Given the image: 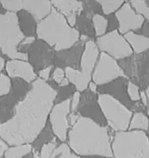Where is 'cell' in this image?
Listing matches in <instances>:
<instances>
[{
    "mask_svg": "<svg viewBox=\"0 0 149 158\" xmlns=\"http://www.w3.org/2000/svg\"><path fill=\"white\" fill-rule=\"evenodd\" d=\"M50 158H81V157L73 152L67 143H61L57 145Z\"/></svg>",
    "mask_w": 149,
    "mask_h": 158,
    "instance_id": "22",
    "label": "cell"
},
{
    "mask_svg": "<svg viewBox=\"0 0 149 158\" xmlns=\"http://www.w3.org/2000/svg\"><path fill=\"white\" fill-rule=\"evenodd\" d=\"M53 68H54V66L53 64H51V65L45 66V67L39 69V71L37 72L38 78L42 79L44 81L48 82L51 79V73H52Z\"/></svg>",
    "mask_w": 149,
    "mask_h": 158,
    "instance_id": "29",
    "label": "cell"
},
{
    "mask_svg": "<svg viewBox=\"0 0 149 158\" xmlns=\"http://www.w3.org/2000/svg\"><path fill=\"white\" fill-rule=\"evenodd\" d=\"M9 146H10V145H9L8 143L2 139V137L0 136V158L4 157L5 152L8 149Z\"/></svg>",
    "mask_w": 149,
    "mask_h": 158,
    "instance_id": "31",
    "label": "cell"
},
{
    "mask_svg": "<svg viewBox=\"0 0 149 158\" xmlns=\"http://www.w3.org/2000/svg\"><path fill=\"white\" fill-rule=\"evenodd\" d=\"M97 2L100 5L102 14L105 17V16H110L113 14H115L123 6L125 1H123V0H99Z\"/></svg>",
    "mask_w": 149,
    "mask_h": 158,
    "instance_id": "23",
    "label": "cell"
},
{
    "mask_svg": "<svg viewBox=\"0 0 149 158\" xmlns=\"http://www.w3.org/2000/svg\"><path fill=\"white\" fill-rule=\"evenodd\" d=\"M1 158H5V157H1Z\"/></svg>",
    "mask_w": 149,
    "mask_h": 158,
    "instance_id": "38",
    "label": "cell"
},
{
    "mask_svg": "<svg viewBox=\"0 0 149 158\" xmlns=\"http://www.w3.org/2000/svg\"><path fill=\"white\" fill-rule=\"evenodd\" d=\"M65 68L62 67V66H55L53 68V71L51 73V78L53 79V81L58 85L62 81L63 79L65 78Z\"/></svg>",
    "mask_w": 149,
    "mask_h": 158,
    "instance_id": "28",
    "label": "cell"
},
{
    "mask_svg": "<svg viewBox=\"0 0 149 158\" xmlns=\"http://www.w3.org/2000/svg\"><path fill=\"white\" fill-rule=\"evenodd\" d=\"M113 158H149V137L146 132H115L111 142Z\"/></svg>",
    "mask_w": 149,
    "mask_h": 158,
    "instance_id": "5",
    "label": "cell"
},
{
    "mask_svg": "<svg viewBox=\"0 0 149 158\" xmlns=\"http://www.w3.org/2000/svg\"><path fill=\"white\" fill-rule=\"evenodd\" d=\"M100 53V52L95 41L91 39L89 40L85 44L79 69H76L69 66L65 68L66 78L76 91L83 93L88 89L89 84L92 81L93 72Z\"/></svg>",
    "mask_w": 149,
    "mask_h": 158,
    "instance_id": "6",
    "label": "cell"
},
{
    "mask_svg": "<svg viewBox=\"0 0 149 158\" xmlns=\"http://www.w3.org/2000/svg\"><path fill=\"white\" fill-rule=\"evenodd\" d=\"M145 2H146V4L149 6V1H145Z\"/></svg>",
    "mask_w": 149,
    "mask_h": 158,
    "instance_id": "37",
    "label": "cell"
},
{
    "mask_svg": "<svg viewBox=\"0 0 149 158\" xmlns=\"http://www.w3.org/2000/svg\"><path fill=\"white\" fill-rule=\"evenodd\" d=\"M18 17H19L21 29L25 37H37L36 29H37V23L36 22L35 19L30 14L24 10L19 12Z\"/></svg>",
    "mask_w": 149,
    "mask_h": 158,
    "instance_id": "18",
    "label": "cell"
},
{
    "mask_svg": "<svg viewBox=\"0 0 149 158\" xmlns=\"http://www.w3.org/2000/svg\"><path fill=\"white\" fill-rule=\"evenodd\" d=\"M91 23L96 38L105 35L108 32L109 26L108 19L102 14L100 13L94 14L91 18Z\"/></svg>",
    "mask_w": 149,
    "mask_h": 158,
    "instance_id": "20",
    "label": "cell"
},
{
    "mask_svg": "<svg viewBox=\"0 0 149 158\" xmlns=\"http://www.w3.org/2000/svg\"><path fill=\"white\" fill-rule=\"evenodd\" d=\"M36 36L55 52H60L78 44L80 32L70 26L65 17L53 8L51 13L37 24Z\"/></svg>",
    "mask_w": 149,
    "mask_h": 158,
    "instance_id": "3",
    "label": "cell"
},
{
    "mask_svg": "<svg viewBox=\"0 0 149 158\" xmlns=\"http://www.w3.org/2000/svg\"><path fill=\"white\" fill-rule=\"evenodd\" d=\"M22 31L18 14L0 13V52L10 60H29L28 53L19 51V46L25 38Z\"/></svg>",
    "mask_w": 149,
    "mask_h": 158,
    "instance_id": "4",
    "label": "cell"
},
{
    "mask_svg": "<svg viewBox=\"0 0 149 158\" xmlns=\"http://www.w3.org/2000/svg\"><path fill=\"white\" fill-rule=\"evenodd\" d=\"M130 45L133 52L136 55L144 53L149 50V37L138 32L130 31L124 35Z\"/></svg>",
    "mask_w": 149,
    "mask_h": 158,
    "instance_id": "17",
    "label": "cell"
},
{
    "mask_svg": "<svg viewBox=\"0 0 149 158\" xmlns=\"http://www.w3.org/2000/svg\"><path fill=\"white\" fill-rule=\"evenodd\" d=\"M70 84L71 83H70L69 80H68V79L65 77V78L63 80H62V81L58 84V86L60 87H68Z\"/></svg>",
    "mask_w": 149,
    "mask_h": 158,
    "instance_id": "35",
    "label": "cell"
},
{
    "mask_svg": "<svg viewBox=\"0 0 149 158\" xmlns=\"http://www.w3.org/2000/svg\"><path fill=\"white\" fill-rule=\"evenodd\" d=\"M57 95L48 82L37 78L14 106L12 116L0 123V136L9 145L32 144L45 128Z\"/></svg>",
    "mask_w": 149,
    "mask_h": 158,
    "instance_id": "1",
    "label": "cell"
},
{
    "mask_svg": "<svg viewBox=\"0 0 149 158\" xmlns=\"http://www.w3.org/2000/svg\"><path fill=\"white\" fill-rule=\"evenodd\" d=\"M51 4L53 8L65 17L70 26L73 28L76 27L78 17L84 10L83 2L52 0Z\"/></svg>",
    "mask_w": 149,
    "mask_h": 158,
    "instance_id": "15",
    "label": "cell"
},
{
    "mask_svg": "<svg viewBox=\"0 0 149 158\" xmlns=\"http://www.w3.org/2000/svg\"><path fill=\"white\" fill-rule=\"evenodd\" d=\"M12 87L11 80L7 75L0 74V98L10 93Z\"/></svg>",
    "mask_w": 149,
    "mask_h": 158,
    "instance_id": "26",
    "label": "cell"
},
{
    "mask_svg": "<svg viewBox=\"0 0 149 158\" xmlns=\"http://www.w3.org/2000/svg\"><path fill=\"white\" fill-rule=\"evenodd\" d=\"M0 4L5 11L16 14L21 10L28 12L37 23L47 17L53 8L49 0H2Z\"/></svg>",
    "mask_w": 149,
    "mask_h": 158,
    "instance_id": "11",
    "label": "cell"
},
{
    "mask_svg": "<svg viewBox=\"0 0 149 158\" xmlns=\"http://www.w3.org/2000/svg\"><path fill=\"white\" fill-rule=\"evenodd\" d=\"M95 43L100 52L105 53L118 61L128 58L134 54L124 35L117 29L111 30L105 35L97 37Z\"/></svg>",
    "mask_w": 149,
    "mask_h": 158,
    "instance_id": "8",
    "label": "cell"
},
{
    "mask_svg": "<svg viewBox=\"0 0 149 158\" xmlns=\"http://www.w3.org/2000/svg\"><path fill=\"white\" fill-rule=\"evenodd\" d=\"M29 61L33 65L36 72L51 65L53 62L55 52L42 40H37L28 51Z\"/></svg>",
    "mask_w": 149,
    "mask_h": 158,
    "instance_id": "13",
    "label": "cell"
},
{
    "mask_svg": "<svg viewBox=\"0 0 149 158\" xmlns=\"http://www.w3.org/2000/svg\"><path fill=\"white\" fill-rule=\"evenodd\" d=\"M88 89L90 92L92 93L93 94H97L98 93V86L93 81H91L89 84Z\"/></svg>",
    "mask_w": 149,
    "mask_h": 158,
    "instance_id": "33",
    "label": "cell"
},
{
    "mask_svg": "<svg viewBox=\"0 0 149 158\" xmlns=\"http://www.w3.org/2000/svg\"><path fill=\"white\" fill-rule=\"evenodd\" d=\"M126 93L128 99L134 103L140 102V89L137 84L132 81L128 80L126 86Z\"/></svg>",
    "mask_w": 149,
    "mask_h": 158,
    "instance_id": "25",
    "label": "cell"
},
{
    "mask_svg": "<svg viewBox=\"0 0 149 158\" xmlns=\"http://www.w3.org/2000/svg\"><path fill=\"white\" fill-rule=\"evenodd\" d=\"M57 143L56 142V139L53 141L48 142V143H45L42 145L39 152V158H50L51 154L54 149V148L57 146Z\"/></svg>",
    "mask_w": 149,
    "mask_h": 158,
    "instance_id": "27",
    "label": "cell"
},
{
    "mask_svg": "<svg viewBox=\"0 0 149 158\" xmlns=\"http://www.w3.org/2000/svg\"><path fill=\"white\" fill-rule=\"evenodd\" d=\"M97 104L109 128L114 132L128 130L133 112L128 106L107 93H97Z\"/></svg>",
    "mask_w": 149,
    "mask_h": 158,
    "instance_id": "7",
    "label": "cell"
},
{
    "mask_svg": "<svg viewBox=\"0 0 149 158\" xmlns=\"http://www.w3.org/2000/svg\"><path fill=\"white\" fill-rule=\"evenodd\" d=\"M122 78L128 79L119 61L100 52L93 72L92 81L98 87H104Z\"/></svg>",
    "mask_w": 149,
    "mask_h": 158,
    "instance_id": "9",
    "label": "cell"
},
{
    "mask_svg": "<svg viewBox=\"0 0 149 158\" xmlns=\"http://www.w3.org/2000/svg\"><path fill=\"white\" fill-rule=\"evenodd\" d=\"M132 8L143 17L145 20L149 24V6L145 0H131L129 1Z\"/></svg>",
    "mask_w": 149,
    "mask_h": 158,
    "instance_id": "24",
    "label": "cell"
},
{
    "mask_svg": "<svg viewBox=\"0 0 149 158\" xmlns=\"http://www.w3.org/2000/svg\"><path fill=\"white\" fill-rule=\"evenodd\" d=\"M84 46L85 44L82 41H80L78 44L70 49L60 52H55L53 62H57V64L62 63V65L65 66V68L69 66L78 69Z\"/></svg>",
    "mask_w": 149,
    "mask_h": 158,
    "instance_id": "16",
    "label": "cell"
},
{
    "mask_svg": "<svg viewBox=\"0 0 149 158\" xmlns=\"http://www.w3.org/2000/svg\"><path fill=\"white\" fill-rule=\"evenodd\" d=\"M5 71L10 79H21L29 84L38 78L33 65L28 60H9L6 61Z\"/></svg>",
    "mask_w": 149,
    "mask_h": 158,
    "instance_id": "14",
    "label": "cell"
},
{
    "mask_svg": "<svg viewBox=\"0 0 149 158\" xmlns=\"http://www.w3.org/2000/svg\"><path fill=\"white\" fill-rule=\"evenodd\" d=\"M67 142L80 157L113 158L108 127L88 116H79L68 131Z\"/></svg>",
    "mask_w": 149,
    "mask_h": 158,
    "instance_id": "2",
    "label": "cell"
},
{
    "mask_svg": "<svg viewBox=\"0 0 149 158\" xmlns=\"http://www.w3.org/2000/svg\"><path fill=\"white\" fill-rule=\"evenodd\" d=\"M128 130L148 131H149V117L143 111H136L133 113Z\"/></svg>",
    "mask_w": 149,
    "mask_h": 158,
    "instance_id": "19",
    "label": "cell"
},
{
    "mask_svg": "<svg viewBox=\"0 0 149 158\" xmlns=\"http://www.w3.org/2000/svg\"><path fill=\"white\" fill-rule=\"evenodd\" d=\"M145 94H146L147 98H148V106H147V107H146V112H147V114L149 115V84H148V86H147L146 89H145Z\"/></svg>",
    "mask_w": 149,
    "mask_h": 158,
    "instance_id": "36",
    "label": "cell"
},
{
    "mask_svg": "<svg viewBox=\"0 0 149 158\" xmlns=\"http://www.w3.org/2000/svg\"><path fill=\"white\" fill-rule=\"evenodd\" d=\"M82 98V93L79 91H74L71 97V111L76 112L80 106Z\"/></svg>",
    "mask_w": 149,
    "mask_h": 158,
    "instance_id": "30",
    "label": "cell"
},
{
    "mask_svg": "<svg viewBox=\"0 0 149 158\" xmlns=\"http://www.w3.org/2000/svg\"><path fill=\"white\" fill-rule=\"evenodd\" d=\"M33 150L32 144H20L10 145L5 152V158H24Z\"/></svg>",
    "mask_w": 149,
    "mask_h": 158,
    "instance_id": "21",
    "label": "cell"
},
{
    "mask_svg": "<svg viewBox=\"0 0 149 158\" xmlns=\"http://www.w3.org/2000/svg\"><path fill=\"white\" fill-rule=\"evenodd\" d=\"M140 102L144 107L146 108L147 106H148V98H147L146 94H145V90H141L140 91Z\"/></svg>",
    "mask_w": 149,
    "mask_h": 158,
    "instance_id": "32",
    "label": "cell"
},
{
    "mask_svg": "<svg viewBox=\"0 0 149 158\" xmlns=\"http://www.w3.org/2000/svg\"><path fill=\"white\" fill-rule=\"evenodd\" d=\"M71 98H65L55 103L48 117L51 131L56 139L61 143H66L68 134L71 128L69 116L71 114Z\"/></svg>",
    "mask_w": 149,
    "mask_h": 158,
    "instance_id": "10",
    "label": "cell"
},
{
    "mask_svg": "<svg viewBox=\"0 0 149 158\" xmlns=\"http://www.w3.org/2000/svg\"><path fill=\"white\" fill-rule=\"evenodd\" d=\"M114 17L117 22V30L123 35L130 31H140L145 22L143 16L132 8L129 2H125L123 6L114 14Z\"/></svg>",
    "mask_w": 149,
    "mask_h": 158,
    "instance_id": "12",
    "label": "cell"
},
{
    "mask_svg": "<svg viewBox=\"0 0 149 158\" xmlns=\"http://www.w3.org/2000/svg\"><path fill=\"white\" fill-rule=\"evenodd\" d=\"M5 66H6V60L4 57L0 55V74L2 73V72L5 69Z\"/></svg>",
    "mask_w": 149,
    "mask_h": 158,
    "instance_id": "34",
    "label": "cell"
}]
</instances>
